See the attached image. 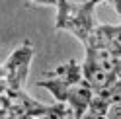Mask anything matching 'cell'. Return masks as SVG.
Here are the masks:
<instances>
[{"mask_svg": "<svg viewBox=\"0 0 121 119\" xmlns=\"http://www.w3.org/2000/svg\"><path fill=\"white\" fill-rule=\"evenodd\" d=\"M94 8L96 4L92 0H82V2H70V0H59L57 2V31H70L76 39L86 45L90 37L94 35L96 20H94Z\"/></svg>", "mask_w": 121, "mask_h": 119, "instance_id": "6da1fadb", "label": "cell"}, {"mask_svg": "<svg viewBox=\"0 0 121 119\" xmlns=\"http://www.w3.org/2000/svg\"><path fill=\"white\" fill-rule=\"evenodd\" d=\"M31 59H33V47L29 41H26L20 49H16L6 59V63L2 64V74L6 80V92H22L24 90Z\"/></svg>", "mask_w": 121, "mask_h": 119, "instance_id": "7a4b0ae2", "label": "cell"}, {"mask_svg": "<svg viewBox=\"0 0 121 119\" xmlns=\"http://www.w3.org/2000/svg\"><path fill=\"white\" fill-rule=\"evenodd\" d=\"M82 78L90 84L92 90H102V88H108L117 82L115 74L111 70L102 68L100 64L88 61V59H84V63H82Z\"/></svg>", "mask_w": 121, "mask_h": 119, "instance_id": "3957f363", "label": "cell"}, {"mask_svg": "<svg viewBox=\"0 0 121 119\" xmlns=\"http://www.w3.org/2000/svg\"><path fill=\"white\" fill-rule=\"evenodd\" d=\"M94 37L109 47L115 57H121V26H96Z\"/></svg>", "mask_w": 121, "mask_h": 119, "instance_id": "277c9868", "label": "cell"}, {"mask_svg": "<svg viewBox=\"0 0 121 119\" xmlns=\"http://www.w3.org/2000/svg\"><path fill=\"white\" fill-rule=\"evenodd\" d=\"M47 78H59L65 84H78L82 82V64H78L76 61H69L65 64H59L55 70L47 72Z\"/></svg>", "mask_w": 121, "mask_h": 119, "instance_id": "5b68a950", "label": "cell"}, {"mask_svg": "<svg viewBox=\"0 0 121 119\" xmlns=\"http://www.w3.org/2000/svg\"><path fill=\"white\" fill-rule=\"evenodd\" d=\"M33 4H39V6H57L59 0H31Z\"/></svg>", "mask_w": 121, "mask_h": 119, "instance_id": "8992f818", "label": "cell"}, {"mask_svg": "<svg viewBox=\"0 0 121 119\" xmlns=\"http://www.w3.org/2000/svg\"><path fill=\"white\" fill-rule=\"evenodd\" d=\"M6 92V80H4V74H0V96Z\"/></svg>", "mask_w": 121, "mask_h": 119, "instance_id": "52a82bcc", "label": "cell"}, {"mask_svg": "<svg viewBox=\"0 0 121 119\" xmlns=\"http://www.w3.org/2000/svg\"><path fill=\"white\" fill-rule=\"evenodd\" d=\"M113 4H115V8H117L119 16H121V0H113Z\"/></svg>", "mask_w": 121, "mask_h": 119, "instance_id": "ba28073f", "label": "cell"}, {"mask_svg": "<svg viewBox=\"0 0 121 119\" xmlns=\"http://www.w3.org/2000/svg\"><path fill=\"white\" fill-rule=\"evenodd\" d=\"M92 2L98 6V4H100V2H113V0H92Z\"/></svg>", "mask_w": 121, "mask_h": 119, "instance_id": "9c48e42d", "label": "cell"}, {"mask_svg": "<svg viewBox=\"0 0 121 119\" xmlns=\"http://www.w3.org/2000/svg\"><path fill=\"white\" fill-rule=\"evenodd\" d=\"M0 74H2V64H0Z\"/></svg>", "mask_w": 121, "mask_h": 119, "instance_id": "30bf717a", "label": "cell"}]
</instances>
